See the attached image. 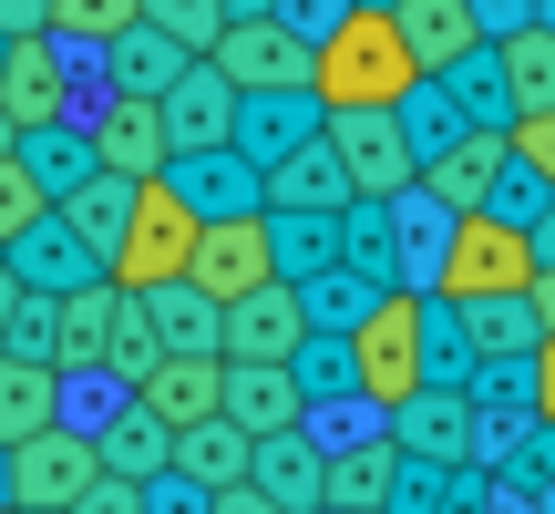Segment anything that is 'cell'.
<instances>
[{
	"mask_svg": "<svg viewBox=\"0 0 555 514\" xmlns=\"http://www.w3.org/2000/svg\"><path fill=\"white\" fill-rule=\"evenodd\" d=\"M412 82H422V73H412V52H401L391 11H339V31L309 52L319 114H350V103H401Z\"/></svg>",
	"mask_w": 555,
	"mask_h": 514,
	"instance_id": "6da1fadb",
	"label": "cell"
},
{
	"mask_svg": "<svg viewBox=\"0 0 555 514\" xmlns=\"http://www.w3.org/2000/svg\"><path fill=\"white\" fill-rule=\"evenodd\" d=\"M525 288H535V247H525V227H504V217H453V237H442L433 288H422V298L463 309V298H525Z\"/></svg>",
	"mask_w": 555,
	"mask_h": 514,
	"instance_id": "7a4b0ae2",
	"label": "cell"
},
{
	"mask_svg": "<svg viewBox=\"0 0 555 514\" xmlns=\"http://www.w3.org/2000/svg\"><path fill=\"white\" fill-rule=\"evenodd\" d=\"M350 391L371 401V412H391V401L422 391V298L412 288H380L371 319L350 330Z\"/></svg>",
	"mask_w": 555,
	"mask_h": 514,
	"instance_id": "3957f363",
	"label": "cell"
},
{
	"mask_svg": "<svg viewBox=\"0 0 555 514\" xmlns=\"http://www.w3.org/2000/svg\"><path fill=\"white\" fill-rule=\"evenodd\" d=\"M185 257H196V217H185L176 196H165V176L134 185V206H124V237L103 257V288H165V278H185Z\"/></svg>",
	"mask_w": 555,
	"mask_h": 514,
	"instance_id": "277c9868",
	"label": "cell"
},
{
	"mask_svg": "<svg viewBox=\"0 0 555 514\" xmlns=\"http://www.w3.org/2000/svg\"><path fill=\"white\" fill-rule=\"evenodd\" d=\"M0 124H11V134H31V124H82L73 41H52V31H11L0 41Z\"/></svg>",
	"mask_w": 555,
	"mask_h": 514,
	"instance_id": "5b68a950",
	"label": "cell"
},
{
	"mask_svg": "<svg viewBox=\"0 0 555 514\" xmlns=\"http://www.w3.org/2000/svg\"><path fill=\"white\" fill-rule=\"evenodd\" d=\"M319 144H330V165H339L350 196H401V185H412V155H401V134H391V103H350V114H330Z\"/></svg>",
	"mask_w": 555,
	"mask_h": 514,
	"instance_id": "8992f818",
	"label": "cell"
},
{
	"mask_svg": "<svg viewBox=\"0 0 555 514\" xmlns=\"http://www.w3.org/2000/svg\"><path fill=\"white\" fill-rule=\"evenodd\" d=\"M206 73H217L227 93H298V82H309V41H288L278 21H227V31L206 41Z\"/></svg>",
	"mask_w": 555,
	"mask_h": 514,
	"instance_id": "52a82bcc",
	"label": "cell"
},
{
	"mask_svg": "<svg viewBox=\"0 0 555 514\" xmlns=\"http://www.w3.org/2000/svg\"><path fill=\"white\" fill-rule=\"evenodd\" d=\"M165 196H176L196 227L258 217V165H247L237 144H196V155H165Z\"/></svg>",
	"mask_w": 555,
	"mask_h": 514,
	"instance_id": "ba28073f",
	"label": "cell"
},
{
	"mask_svg": "<svg viewBox=\"0 0 555 514\" xmlns=\"http://www.w3.org/2000/svg\"><path fill=\"white\" fill-rule=\"evenodd\" d=\"M0 463H11V514H62L82 484H93V442L62 433V422H52V433H31V442H11Z\"/></svg>",
	"mask_w": 555,
	"mask_h": 514,
	"instance_id": "9c48e42d",
	"label": "cell"
},
{
	"mask_svg": "<svg viewBox=\"0 0 555 514\" xmlns=\"http://www.w3.org/2000/svg\"><path fill=\"white\" fill-rule=\"evenodd\" d=\"M298 339H309V309H298L288 278H268V288H247V298L217 309V360H288Z\"/></svg>",
	"mask_w": 555,
	"mask_h": 514,
	"instance_id": "30bf717a",
	"label": "cell"
},
{
	"mask_svg": "<svg viewBox=\"0 0 555 514\" xmlns=\"http://www.w3.org/2000/svg\"><path fill=\"white\" fill-rule=\"evenodd\" d=\"M268 217H227V227H196V257H185V288L196 298H247V288H268Z\"/></svg>",
	"mask_w": 555,
	"mask_h": 514,
	"instance_id": "8fae6325",
	"label": "cell"
},
{
	"mask_svg": "<svg viewBox=\"0 0 555 514\" xmlns=\"http://www.w3.org/2000/svg\"><path fill=\"white\" fill-rule=\"evenodd\" d=\"M82 134H93V165L103 176H124V185H144V176H165V124H155V103H134V93H103V103H82Z\"/></svg>",
	"mask_w": 555,
	"mask_h": 514,
	"instance_id": "7c38bea8",
	"label": "cell"
},
{
	"mask_svg": "<svg viewBox=\"0 0 555 514\" xmlns=\"http://www.w3.org/2000/svg\"><path fill=\"white\" fill-rule=\"evenodd\" d=\"M0 268H11L31 298H62V288H93V278H103V257L82 247L73 227L52 217V206H41V217L21 227V237H0Z\"/></svg>",
	"mask_w": 555,
	"mask_h": 514,
	"instance_id": "4fadbf2b",
	"label": "cell"
},
{
	"mask_svg": "<svg viewBox=\"0 0 555 514\" xmlns=\"http://www.w3.org/2000/svg\"><path fill=\"white\" fill-rule=\"evenodd\" d=\"M319 93L298 82V93H237V114H227V144H237L247 165H278V155H298V144H319Z\"/></svg>",
	"mask_w": 555,
	"mask_h": 514,
	"instance_id": "5bb4252c",
	"label": "cell"
},
{
	"mask_svg": "<svg viewBox=\"0 0 555 514\" xmlns=\"http://www.w3.org/2000/svg\"><path fill=\"white\" fill-rule=\"evenodd\" d=\"M217 422H237L247 442H268V433H298V422H309V401H298L288 360H227V391H217Z\"/></svg>",
	"mask_w": 555,
	"mask_h": 514,
	"instance_id": "9a60e30c",
	"label": "cell"
},
{
	"mask_svg": "<svg viewBox=\"0 0 555 514\" xmlns=\"http://www.w3.org/2000/svg\"><path fill=\"white\" fill-rule=\"evenodd\" d=\"M82 442H93V474H124V484H165V463H176V433H165L134 391H124Z\"/></svg>",
	"mask_w": 555,
	"mask_h": 514,
	"instance_id": "2e32d148",
	"label": "cell"
},
{
	"mask_svg": "<svg viewBox=\"0 0 555 514\" xmlns=\"http://www.w3.org/2000/svg\"><path fill=\"white\" fill-rule=\"evenodd\" d=\"M217 391H227V360H185V350H165L155 371L134 381V401L165 422V433H196V422H217Z\"/></svg>",
	"mask_w": 555,
	"mask_h": 514,
	"instance_id": "e0dca14e",
	"label": "cell"
},
{
	"mask_svg": "<svg viewBox=\"0 0 555 514\" xmlns=\"http://www.w3.org/2000/svg\"><path fill=\"white\" fill-rule=\"evenodd\" d=\"M350 206V185H339L330 144H298V155L258 165V217H339Z\"/></svg>",
	"mask_w": 555,
	"mask_h": 514,
	"instance_id": "ac0fdd59",
	"label": "cell"
},
{
	"mask_svg": "<svg viewBox=\"0 0 555 514\" xmlns=\"http://www.w3.org/2000/svg\"><path fill=\"white\" fill-rule=\"evenodd\" d=\"M227 114H237V93H227L206 62H185V73L155 93V124H165V144H176V155H196V144H227Z\"/></svg>",
	"mask_w": 555,
	"mask_h": 514,
	"instance_id": "d6986e66",
	"label": "cell"
},
{
	"mask_svg": "<svg viewBox=\"0 0 555 514\" xmlns=\"http://www.w3.org/2000/svg\"><path fill=\"white\" fill-rule=\"evenodd\" d=\"M391 474H401V453L380 433L319 453V514H380V504H391Z\"/></svg>",
	"mask_w": 555,
	"mask_h": 514,
	"instance_id": "ffe728a7",
	"label": "cell"
},
{
	"mask_svg": "<svg viewBox=\"0 0 555 514\" xmlns=\"http://www.w3.org/2000/svg\"><path fill=\"white\" fill-rule=\"evenodd\" d=\"M391 31H401V52H412V73H453L463 52H483L463 0H391Z\"/></svg>",
	"mask_w": 555,
	"mask_h": 514,
	"instance_id": "44dd1931",
	"label": "cell"
},
{
	"mask_svg": "<svg viewBox=\"0 0 555 514\" xmlns=\"http://www.w3.org/2000/svg\"><path fill=\"white\" fill-rule=\"evenodd\" d=\"M11 165L31 176L41 206H62L82 176H93V134H82V124H31V134H11Z\"/></svg>",
	"mask_w": 555,
	"mask_h": 514,
	"instance_id": "7402d4cb",
	"label": "cell"
},
{
	"mask_svg": "<svg viewBox=\"0 0 555 514\" xmlns=\"http://www.w3.org/2000/svg\"><path fill=\"white\" fill-rule=\"evenodd\" d=\"M247 484H258L268 514H319V442L309 433H268L247 453Z\"/></svg>",
	"mask_w": 555,
	"mask_h": 514,
	"instance_id": "603a6c76",
	"label": "cell"
},
{
	"mask_svg": "<svg viewBox=\"0 0 555 514\" xmlns=\"http://www.w3.org/2000/svg\"><path fill=\"white\" fill-rule=\"evenodd\" d=\"M442 237H453V206L433 196V185H401L391 196V247H401V288H433V257H442Z\"/></svg>",
	"mask_w": 555,
	"mask_h": 514,
	"instance_id": "cb8c5ba5",
	"label": "cell"
},
{
	"mask_svg": "<svg viewBox=\"0 0 555 514\" xmlns=\"http://www.w3.org/2000/svg\"><path fill=\"white\" fill-rule=\"evenodd\" d=\"M494 176H504V134H453L433 165H422V185H433L453 217H474V206L494 196Z\"/></svg>",
	"mask_w": 555,
	"mask_h": 514,
	"instance_id": "d4e9b609",
	"label": "cell"
},
{
	"mask_svg": "<svg viewBox=\"0 0 555 514\" xmlns=\"http://www.w3.org/2000/svg\"><path fill=\"white\" fill-rule=\"evenodd\" d=\"M62 422V371L52 360H0V453Z\"/></svg>",
	"mask_w": 555,
	"mask_h": 514,
	"instance_id": "484cf974",
	"label": "cell"
},
{
	"mask_svg": "<svg viewBox=\"0 0 555 514\" xmlns=\"http://www.w3.org/2000/svg\"><path fill=\"white\" fill-rule=\"evenodd\" d=\"M176 73H185V52H176L165 31H144V21L103 41V93H134V103H155V93H165Z\"/></svg>",
	"mask_w": 555,
	"mask_h": 514,
	"instance_id": "4316f807",
	"label": "cell"
},
{
	"mask_svg": "<svg viewBox=\"0 0 555 514\" xmlns=\"http://www.w3.org/2000/svg\"><path fill=\"white\" fill-rule=\"evenodd\" d=\"M247 453H258V442H247L237 422H196V433H176V463H165V474L196 484V494H227V484H247Z\"/></svg>",
	"mask_w": 555,
	"mask_h": 514,
	"instance_id": "83f0119b",
	"label": "cell"
},
{
	"mask_svg": "<svg viewBox=\"0 0 555 514\" xmlns=\"http://www.w3.org/2000/svg\"><path fill=\"white\" fill-rule=\"evenodd\" d=\"M339 268H350V278H371V288H401L391 196H350V206H339Z\"/></svg>",
	"mask_w": 555,
	"mask_h": 514,
	"instance_id": "f1b7e54d",
	"label": "cell"
},
{
	"mask_svg": "<svg viewBox=\"0 0 555 514\" xmlns=\"http://www.w3.org/2000/svg\"><path fill=\"white\" fill-rule=\"evenodd\" d=\"M463 350H474V360H535V309H525V298H463Z\"/></svg>",
	"mask_w": 555,
	"mask_h": 514,
	"instance_id": "f546056e",
	"label": "cell"
},
{
	"mask_svg": "<svg viewBox=\"0 0 555 514\" xmlns=\"http://www.w3.org/2000/svg\"><path fill=\"white\" fill-rule=\"evenodd\" d=\"M494 73H504V103H515V114H545L555 103V31L525 21L515 41H494Z\"/></svg>",
	"mask_w": 555,
	"mask_h": 514,
	"instance_id": "4dcf8cb0",
	"label": "cell"
},
{
	"mask_svg": "<svg viewBox=\"0 0 555 514\" xmlns=\"http://www.w3.org/2000/svg\"><path fill=\"white\" fill-rule=\"evenodd\" d=\"M144 319H155V339H165V350H185V360H217V298H196L185 278L144 288Z\"/></svg>",
	"mask_w": 555,
	"mask_h": 514,
	"instance_id": "1f68e13d",
	"label": "cell"
},
{
	"mask_svg": "<svg viewBox=\"0 0 555 514\" xmlns=\"http://www.w3.org/2000/svg\"><path fill=\"white\" fill-rule=\"evenodd\" d=\"M391 134H401V155H412V176H422V165H433V155H442V144H453V134H474V124H463L453 103H442V82L422 73L412 93L391 103Z\"/></svg>",
	"mask_w": 555,
	"mask_h": 514,
	"instance_id": "d6a6232c",
	"label": "cell"
},
{
	"mask_svg": "<svg viewBox=\"0 0 555 514\" xmlns=\"http://www.w3.org/2000/svg\"><path fill=\"white\" fill-rule=\"evenodd\" d=\"M433 82H442V103H453L474 134H504V124H515V103H504V73H494V41H483V52H463L453 73H433Z\"/></svg>",
	"mask_w": 555,
	"mask_h": 514,
	"instance_id": "836d02e7",
	"label": "cell"
},
{
	"mask_svg": "<svg viewBox=\"0 0 555 514\" xmlns=\"http://www.w3.org/2000/svg\"><path fill=\"white\" fill-rule=\"evenodd\" d=\"M124 206H134V185H124V176H103V165H93V176H82L73 196L52 206V217L73 227V237L93 247V257H114V237H124Z\"/></svg>",
	"mask_w": 555,
	"mask_h": 514,
	"instance_id": "e575fe53",
	"label": "cell"
},
{
	"mask_svg": "<svg viewBox=\"0 0 555 514\" xmlns=\"http://www.w3.org/2000/svg\"><path fill=\"white\" fill-rule=\"evenodd\" d=\"M268 268L288 278H319V268H339V217H268Z\"/></svg>",
	"mask_w": 555,
	"mask_h": 514,
	"instance_id": "d590c367",
	"label": "cell"
},
{
	"mask_svg": "<svg viewBox=\"0 0 555 514\" xmlns=\"http://www.w3.org/2000/svg\"><path fill=\"white\" fill-rule=\"evenodd\" d=\"M371 278H350V268H319V278H298V309H309V330L319 339H350L360 319H371Z\"/></svg>",
	"mask_w": 555,
	"mask_h": 514,
	"instance_id": "8d00e7d4",
	"label": "cell"
},
{
	"mask_svg": "<svg viewBox=\"0 0 555 514\" xmlns=\"http://www.w3.org/2000/svg\"><path fill=\"white\" fill-rule=\"evenodd\" d=\"M288 381H298V401H309V412H339V401H360L350 391V339H298L288 350Z\"/></svg>",
	"mask_w": 555,
	"mask_h": 514,
	"instance_id": "74e56055",
	"label": "cell"
},
{
	"mask_svg": "<svg viewBox=\"0 0 555 514\" xmlns=\"http://www.w3.org/2000/svg\"><path fill=\"white\" fill-rule=\"evenodd\" d=\"M422 298V288H412ZM474 381V350H463V319L442 298H422V391H463Z\"/></svg>",
	"mask_w": 555,
	"mask_h": 514,
	"instance_id": "f35d334b",
	"label": "cell"
},
{
	"mask_svg": "<svg viewBox=\"0 0 555 514\" xmlns=\"http://www.w3.org/2000/svg\"><path fill=\"white\" fill-rule=\"evenodd\" d=\"M134 21H144V31H165L185 62H206V41L227 31V0H134Z\"/></svg>",
	"mask_w": 555,
	"mask_h": 514,
	"instance_id": "ab89813d",
	"label": "cell"
},
{
	"mask_svg": "<svg viewBox=\"0 0 555 514\" xmlns=\"http://www.w3.org/2000/svg\"><path fill=\"white\" fill-rule=\"evenodd\" d=\"M114 31H134V0H52V41H114Z\"/></svg>",
	"mask_w": 555,
	"mask_h": 514,
	"instance_id": "60d3db41",
	"label": "cell"
},
{
	"mask_svg": "<svg viewBox=\"0 0 555 514\" xmlns=\"http://www.w3.org/2000/svg\"><path fill=\"white\" fill-rule=\"evenodd\" d=\"M504 155H515L525 176L555 196V103H545V114H515V124H504Z\"/></svg>",
	"mask_w": 555,
	"mask_h": 514,
	"instance_id": "b9f144b4",
	"label": "cell"
},
{
	"mask_svg": "<svg viewBox=\"0 0 555 514\" xmlns=\"http://www.w3.org/2000/svg\"><path fill=\"white\" fill-rule=\"evenodd\" d=\"M545 206H555V196H545V185H535V176H525V165H515V155H504V176H494V196H483V206H474V217H504V227H535V217H545Z\"/></svg>",
	"mask_w": 555,
	"mask_h": 514,
	"instance_id": "7bdbcfd3",
	"label": "cell"
},
{
	"mask_svg": "<svg viewBox=\"0 0 555 514\" xmlns=\"http://www.w3.org/2000/svg\"><path fill=\"white\" fill-rule=\"evenodd\" d=\"M339 11H350V0H278L268 21H278V31H288V41H309V52H319V41L339 31Z\"/></svg>",
	"mask_w": 555,
	"mask_h": 514,
	"instance_id": "ee69618b",
	"label": "cell"
},
{
	"mask_svg": "<svg viewBox=\"0 0 555 514\" xmlns=\"http://www.w3.org/2000/svg\"><path fill=\"white\" fill-rule=\"evenodd\" d=\"M62 514H144V484H124V474H93Z\"/></svg>",
	"mask_w": 555,
	"mask_h": 514,
	"instance_id": "f6af8a7d",
	"label": "cell"
},
{
	"mask_svg": "<svg viewBox=\"0 0 555 514\" xmlns=\"http://www.w3.org/2000/svg\"><path fill=\"white\" fill-rule=\"evenodd\" d=\"M41 217V196H31V176H21L11 155H0V237H21V227Z\"/></svg>",
	"mask_w": 555,
	"mask_h": 514,
	"instance_id": "bcb514c9",
	"label": "cell"
},
{
	"mask_svg": "<svg viewBox=\"0 0 555 514\" xmlns=\"http://www.w3.org/2000/svg\"><path fill=\"white\" fill-rule=\"evenodd\" d=\"M463 11H474V31H483V41H515L525 21H535V0H463Z\"/></svg>",
	"mask_w": 555,
	"mask_h": 514,
	"instance_id": "7dc6e473",
	"label": "cell"
},
{
	"mask_svg": "<svg viewBox=\"0 0 555 514\" xmlns=\"http://www.w3.org/2000/svg\"><path fill=\"white\" fill-rule=\"evenodd\" d=\"M525 381H535V422L555 433V339H535V360H525Z\"/></svg>",
	"mask_w": 555,
	"mask_h": 514,
	"instance_id": "c3c4849f",
	"label": "cell"
},
{
	"mask_svg": "<svg viewBox=\"0 0 555 514\" xmlns=\"http://www.w3.org/2000/svg\"><path fill=\"white\" fill-rule=\"evenodd\" d=\"M11 31H52V0H0V41Z\"/></svg>",
	"mask_w": 555,
	"mask_h": 514,
	"instance_id": "681fc988",
	"label": "cell"
},
{
	"mask_svg": "<svg viewBox=\"0 0 555 514\" xmlns=\"http://www.w3.org/2000/svg\"><path fill=\"white\" fill-rule=\"evenodd\" d=\"M525 309H535V330L555 339V268H535V288H525Z\"/></svg>",
	"mask_w": 555,
	"mask_h": 514,
	"instance_id": "f907efd6",
	"label": "cell"
},
{
	"mask_svg": "<svg viewBox=\"0 0 555 514\" xmlns=\"http://www.w3.org/2000/svg\"><path fill=\"white\" fill-rule=\"evenodd\" d=\"M206 514H268V504H258V484H227V494H206Z\"/></svg>",
	"mask_w": 555,
	"mask_h": 514,
	"instance_id": "816d5d0a",
	"label": "cell"
},
{
	"mask_svg": "<svg viewBox=\"0 0 555 514\" xmlns=\"http://www.w3.org/2000/svg\"><path fill=\"white\" fill-rule=\"evenodd\" d=\"M525 247H535V268H555V206H545L535 227H525Z\"/></svg>",
	"mask_w": 555,
	"mask_h": 514,
	"instance_id": "f5cc1de1",
	"label": "cell"
},
{
	"mask_svg": "<svg viewBox=\"0 0 555 514\" xmlns=\"http://www.w3.org/2000/svg\"><path fill=\"white\" fill-rule=\"evenodd\" d=\"M278 11V0H227V21H268Z\"/></svg>",
	"mask_w": 555,
	"mask_h": 514,
	"instance_id": "db71d44e",
	"label": "cell"
},
{
	"mask_svg": "<svg viewBox=\"0 0 555 514\" xmlns=\"http://www.w3.org/2000/svg\"><path fill=\"white\" fill-rule=\"evenodd\" d=\"M535 21H545V31H555V0H535Z\"/></svg>",
	"mask_w": 555,
	"mask_h": 514,
	"instance_id": "11a10c76",
	"label": "cell"
},
{
	"mask_svg": "<svg viewBox=\"0 0 555 514\" xmlns=\"http://www.w3.org/2000/svg\"><path fill=\"white\" fill-rule=\"evenodd\" d=\"M350 11H391V0H350Z\"/></svg>",
	"mask_w": 555,
	"mask_h": 514,
	"instance_id": "9f6ffc18",
	"label": "cell"
},
{
	"mask_svg": "<svg viewBox=\"0 0 555 514\" xmlns=\"http://www.w3.org/2000/svg\"><path fill=\"white\" fill-rule=\"evenodd\" d=\"M0 504H11V463H0Z\"/></svg>",
	"mask_w": 555,
	"mask_h": 514,
	"instance_id": "6f0895ef",
	"label": "cell"
},
{
	"mask_svg": "<svg viewBox=\"0 0 555 514\" xmlns=\"http://www.w3.org/2000/svg\"><path fill=\"white\" fill-rule=\"evenodd\" d=\"M0 155H11V124H0Z\"/></svg>",
	"mask_w": 555,
	"mask_h": 514,
	"instance_id": "680465c9",
	"label": "cell"
},
{
	"mask_svg": "<svg viewBox=\"0 0 555 514\" xmlns=\"http://www.w3.org/2000/svg\"><path fill=\"white\" fill-rule=\"evenodd\" d=\"M0 514H11V504H0Z\"/></svg>",
	"mask_w": 555,
	"mask_h": 514,
	"instance_id": "91938a15",
	"label": "cell"
}]
</instances>
